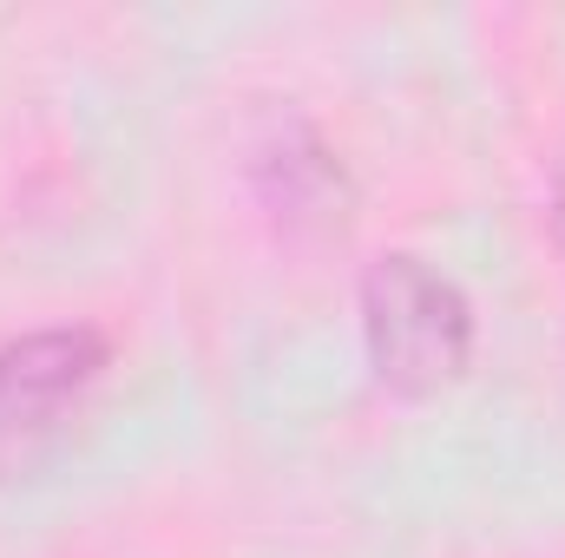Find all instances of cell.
<instances>
[{
	"label": "cell",
	"mask_w": 565,
	"mask_h": 558,
	"mask_svg": "<svg viewBox=\"0 0 565 558\" xmlns=\"http://www.w3.org/2000/svg\"><path fill=\"white\" fill-rule=\"evenodd\" d=\"M362 335H369V362L388 388L427 395L467 368L473 309L434 264L395 250L362 277Z\"/></svg>",
	"instance_id": "cell-1"
},
{
	"label": "cell",
	"mask_w": 565,
	"mask_h": 558,
	"mask_svg": "<svg viewBox=\"0 0 565 558\" xmlns=\"http://www.w3.org/2000/svg\"><path fill=\"white\" fill-rule=\"evenodd\" d=\"M106 368L99 329H40L0 348V433H33L79 401Z\"/></svg>",
	"instance_id": "cell-2"
},
{
	"label": "cell",
	"mask_w": 565,
	"mask_h": 558,
	"mask_svg": "<svg viewBox=\"0 0 565 558\" xmlns=\"http://www.w3.org/2000/svg\"><path fill=\"white\" fill-rule=\"evenodd\" d=\"M257 184H264V197H270V211H277L282 224L309 230V237L342 230L349 204H355L342 158L316 139L309 126H282L277 139L257 151Z\"/></svg>",
	"instance_id": "cell-3"
}]
</instances>
